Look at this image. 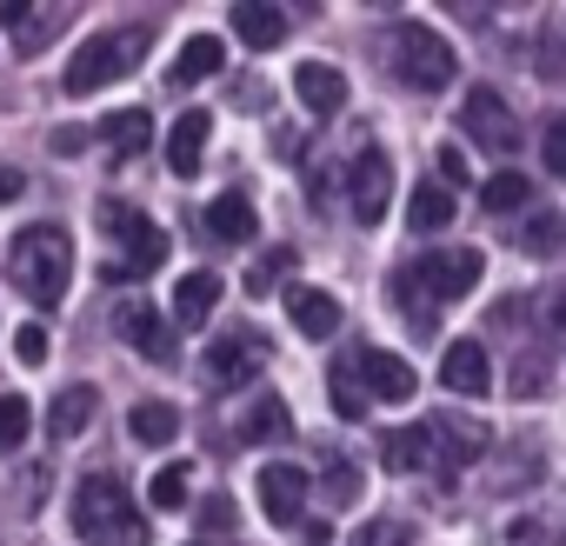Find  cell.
<instances>
[{"label":"cell","instance_id":"8fae6325","mask_svg":"<svg viewBox=\"0 0 566 546\" xmlns=\"http://www.w3.org/2000/svg\"><path fill=\"white\" fill-rule=\"evenodd\" d=\"M354 374H360V387H367V400H413V367L400 360V354H387V347H360L354 354Z\"/></svg>","mask_w":566,"mask_h":546},{"label":"cell","instance_id":"74e56055","mask_svg":"<svg viewBox=\"0 0 566 546\" xmlns=\"http://www.w3.org/2000/svg\"><path fill=\"white\" fill-rule=\"evenodd\" d=\"M440 187H467V160L453 147H440Z\"/></svg>","mask_w":566,"mask_h":546},{"label":"cell","instance_id":"7a4b0ae2","mask_svg":"<svg viewBox=\"0 0 566 546\" xmlns=\"http://www.w3.org/2000/svg\"><path fill=\"white\" fill-rule=\"evenodd\" d=\"M486 427L480 420H453V413H433L420 427H400L387 440V466L400 473H453V466H473L486 453Z\"/></svg>","mask_w":566,"mask_h":546},{"label":"cell","instance_id":"ba28073f","mask_svg":"<svg viewBox=\"0 0 566 546\" xmlns=\"http://www.w3.org/2000/svg\"><path fill=\"white\" fill-rule=\"evenodd\" d=\"M387 200H394V160L380 147L354 154V167H347V207H354V220L360 227H380L387 220Z\"/></svg>","mask_w":566,"mask_h":546},{"label":"cell","instance_id":"f546056e","mask_svg":"<svg viewBox=\"0 0 566 546\" xmlns=\"http://www.w3.org/2000/svg\"><path fill=\"white\" fill-rule=\"evenodd\" d=\"M28 427H34V407L21 393H0V453L28 447Z\"/></svg>","mask_w":566,"mask_h":546},{"label":"cell","instance_id":"e575fe53","mask_svg":"<svg viewBox=\"0 0 566 546\" xmlns=\"http://www.w3.org/2000/svg\"><path fill=\"white\" fill-rule=\"evenodd\" d=\"M539 160H546L553 180H566V120H546V134H539Z\"/></svg>","mask_w":566,"mask_h":546},{"label":"cell","instance_id":"4dcf8cb0","mask_svg":"<svg viewBox=\"0 0 566 546\" xmlns=\"http://www.w3.org/2000/svg\"><path fill=\"white\" fill-rule=\"evenodd\" d=\"M187 480H193V473H187L180 460H174V466H160V473H154V486H147L154 513H180V506H187Z\"/></svg>","mask_w":566,"mask_h":546},{"label":"cell","instance_id":"5bb4252c","mask_svg":"<svg viewBox=\"0 0 566 546\" xmlns=\"http://www.w3.org/2000/svg\"><path fill=\"white\" fill-rule=\"evenodd\" d=\"M114 334H120L134 354H147V360H174V321H160V314L140 307V301L114 314Z\"/></svg>","mask_w":566,"mask_h":546},{"label":"cell","instance_id":"52a82bcc","mask_svg":"<svg viewBox=\"0 0 566 546\" xmlns=\"http://www.w3.org/2000/svg\"><path fill=\"white\" fill-rule=\"evenodd\" d=\"M453 48L433 34V28H420V21H400L394 34H387V67L407 81V87H420V94H440L447 81H453Z\"/></svg>","mask_w":566,"mask_h":546},{"label":"cell","instance_id":"1f68e13d","mask_svg":"<svg viewBox=\"0 0 566 546\" xmlns=\"http://www.w3.org/2000/svg\"><path fill=\"white\" fill-rule=\"evenodd\" d=\"M287 266H301V260H294V246H266V253H260V266L247 273V294H273Z\"/></svg>","mask_w":566,"mask_h":546},{"label":"cell","instance_id":"3957f363","mask_svg":"<svg viewBox=\"0 0 566 546\" xmlns=\"http://www.w3.org/2000/svg\"><path fill=\"white\" fill-rule=\"evenodd\" d=\"M74 533L87 546H147V519L134 513V493L114 473H87L74 486Z\"/></svg>","mask_w":566,"mask_h":546},{"label":"cell","instance_id":"4316f807","mask_svg":"<svg viewBox=\"0 0 566 546\" xmlns=\"http://www.w3.org/2000/svg\"><path fill=\"white\" fill-rule=\"evenodd\" d=\"M526 200H533V187H526V174H513V167H500L493 180H480V207H486V213H500V220H506V213H520Z\"/></svg>","mask_w":566,"mask_h":546},{"label":"cell","instance_id":"e0dca14e","mask_svg":"<svg viewBox=\"0 0 566 546\" xmlns=\"http://www.w3.org/2000/svg\"><path fill=\"white\" fill-rule=\"evenodd\" d=\"M233 34L253 48V54H273L287 41V14L273 8V0H233Z\"/></svg>","mask_w":566,"mask_h":546},{"label":"cell","instance_id":"cb8c5ba5","mask_svg":"<svg viewBox=\"0 0 566 546\" xmlns=\"http://www.w3.org/2000/svg\"><path fill=\"white\" fill-rule=\"evenodd\" d=\"M213 301H220V273H207V266H193L187 281L174 287V314H180L187 327H200V321L213 314Z\"/></svg>","mask_w":566,"mask_h":546},{"label":"cell","instance_id":"ab89813d","mask_svg":"<svg viewBox=\"0 0 566 546\" xmlns=\"http://www.w3.org/2000/svg\"><path fill=\"white\" fill-rule=\"evenodd\" d=\"M21 187H28V174H21V167H8V160H0V200H21Z\"/></svg>","mask_w":566,"mask_h":546},{"label":"cell","instance_id":"d6a6232c","mask_svg":"<svg viewBox=\"0 0 566 546\" xmlns=\"http://www.w3.org/2000/svg\"><path fill=\"white\" fill-rule=\"evenodd\" d=\"M520 246H526V253H559V213H526Z\"/></svg>","mask_w":566,"mask_h":546},{"label":"cell","instance_id":"83f0119b","mask_svg":"<svg viewBox=\"0 0 566 546\" xmlns=\"http://www.w3.org/2000/svg\"><path fill=\"white\" fill-rule=\"evenodd\" d=\"M407 220L420 227V233H440V227H453V193L433 180V187H413V200H407Z\"/></svg>","mask_w":566,"mask_h":546},{"label":"cell","instance_id":"8992f818","mask_svg":"<svg viewBox=\"0 0 566 546\" xmlns=\"http://www.w3.org/2000/svg\"><path fill=\"white\" fill-rule=\"evenodd\" d=\"M101 227L120 240V260L101 266L107 281H147V273L167 260V233H160L147 213H134V207H120V200H101Z\"/></svg>","mask_w":566,"mask_h":546},{"label":"cell","instance_id":"7402d4cb","mask_svg":"<svg viewBox=\"0 0 566 546\" xmlns=\"http://www.w3.org/2000/svg\"><path fill=\"white\" fill-rule=\"evenodd\" d=\"M220 61H227V54H220V41H213V34H193V41L174 54V87H200V81H213V74H220Z\"/></svg>","mask_w":566,"mask_h":546},{"label":"cell","instance_id":"44dd1931","mask_svg":"<svg viewBox=\"0 0 566 546\" xmlns=\"http://www.w3.org/2000/svg\"><path fill=\"white\" fill-rule=\"evenodd\" d=\"M294 427H287V400H280V393H260L253 400V413L240 420V440L247 447H273V440H287Z\"/></svg>","mask_w":566,"mask_h":546},{"label":"cell","instance_id":"8d00e7d4","mask_svg":"<svg viewBox=\"0 0 566 546\" xmlns=\"http://www.w3.org/2000/svg\"><path fill=\"white\" fill-rule=\"evenodd\" d=\"M14 360H21V367H41V360H48V334H41V327H21V334H14Z\"/></svg>","mask_w":566,"mask_h":546},{"label":"cell","instance_id":"2e32d148","mask_svg":"<svg viewBox=\"0 0 566 546\" xmlns=\"http://www.w3.org/2000/svg\"><path fill=\"white\" fill-rule=\"evenodd\" d=\"M207 134H213V114H207V107H187V114L174 120V134H167V167H174L180 180L200 174V160H207Z\"/></svg>","mask_w":566,"mask_h":546},{"label":"cell","instance_id":"f1b7e54d","mask_svg":"<svg viewBox=\"0 0 566 546\" xmlns=\"http://www.w3.org/2000/svg\"><path fill=\"white\" fill-rule=\"evenodd\" d=\"M327 393H334V413H347V420H360V413L374 407V400H367V387H360V374H354V360H340V367H334Z\"/></svg>","mask_w":566,"mask_h":546},{"label":"cell","instance_id":"f35d334b","mask_svg":"<svg viewBox=\"0 0 566 546\" xmlns=\"http://www.w3.org/2000/svg\"><path fill=\"white\" fill-rule=\"evenodd\" d=\"M539 74H546V81H566V48H559V41H546V61H539Z\"/></svg>","mask_w":566,"mask_h":546},{"label":"cell","instance_id":"4fadbf2b","mask_svg":"<svg viewBox=\"0 0 566 546\" xmlns=\"http://www.w3.org/2000/svg\"><path fill=\"white\" fill-rule=\"evenodd\" d=\"M440 387H447V393H467V400L493 393V360H486V347H480V340H453V347L440 354Z\"/></svg>","mask_w":566,"mask_h":546},{"label":"cell","instance_id":"836d02e7","mask_svg":"<svg viewBox=\"0 0 566 546\" xmlns=\"http://www.w3.org/2000/svg\"><path fill=\"white\" fill-rule=\"evenodd\" d=\"M360 486H367V480H360V466H354V460H340V466L327 473V500H334V506H354V500H360Z\"/></svg>","mask_w":566,"mask_h":546},{"label":"cell","instance_id":"d6986e66","mask_svg":"<svg viewBox=\"0 0 566 546\" xmlns=\"http://www.w3.org/2000/svg\"><path fill=\"white\" fill-rule=\"evenodd\" d=\"M287 314H294V327H301L307 340H327V334L340 327V301L321 294V287H294V294H287Z\"/></svg>","mask_w":566,"mask_h":546},{"label":"cell","instance_id":"5b68a950","mask_svg":"<svg viewBox=\"0 0 566 546\" xmlns=\"http://www.w3.org/2000/svg\"><path fill=\"white\" fill-rule=\"evenodd\" d=\"M147 54V28H107L94 41H81V54L67 61V94H101L114 81H127Z\"/></svg>","mask_w":566,"mask_h":546},{"label":"cell","instance_id":"60d3db41","mask_svg":"<svg viewBox=\"0 0 566 546\" xmlns=\"http://www.w3.org/2000/svg\"><path fill=\"white\" fill-rule=\"evenodd\" d=\"M81 147H87V134H81V127H61V134H54V154H81Z\"/></svg>","mask_w":566,"mask_h":546},{"label":"cell","instance_id":"6da1fadb","mask_svg":"<svg viewBox=\"0 0 566 546\" xmlns=\"http://www.w3.org/2000/svg\"><path fill=\"white\" fill-rule=\"evenodd\" d=\"M480 273H486L480 246L420 253L413 266H400V273H394V301L413 314V327H420V334H433V301H460V294H473V287H480Z\"/></svg>","mask_w":566,"mask_h":546},{"label":"cell","instance_id":"d4e9b609","mask_svg":"<svg viewBox=\"0 0 566 546\" xmlns=\"http://www.w3.org/2000/svg\"><path fill=\"white\" fill-rule=\"evenodd\" d=\"M101 140H107L120 160H134V154L154 140V120H147L140 107H120V114H107V120H101Z\"/></svg>","mask_w":566,"mask_h":546},{"label":"cell","instance_id":"ac0fdd59","mask_svg":"<svg viewBox=\"0 0 566 546\" xmlns=\"http://www.w3.org/2000/svg\"><path fill=\"white\" fill-rule=\"evenodd\" d=\"M294 94H301L314 114H340V107H347V74L327 67V61H301V67H294Z\"/></svg>","mask_w":566,"mask_h":546},{"label":"cell","instance_id":"484cf974","mask_svg":"<svg viewBox=\"0 0 566 546\" xmlns=\"http://www.w3.org/2000/svg\"><path fill=\"white\" fill-rule=\"evenodd\" d=\"M127 433H134L140 447H174V433H180V413H174L167 400H140V407L127 413Z\"/></svg>","mask_w":566,"mask_h":546},{"label":"cell","instance_id":"9a60e30c","mask_svg":"<svg viewBox=\"0 0 566 546\" xmlns=\"http://www.w3.org/2000/svg\"><path fill=\"white\" fill-rule=\"evenodd\" d=\"M266 360V340L260 334H227L207 347V380L213 387H233V380H253V367Z\"/></svg>","mask_w":566,"mask_h":546},{"label":"cell","instance_id":"277c9868","mask_svg":"<svg viewBox=\"0 0 566 546\" xmlns=\"http://www.w3.org/2000/svg\"><path fill=\"white\" fill-rule=\"evenodd\" d=\"M8 266H14V287L34 307H54L67 294V281H74V240H67V227H28L8 246Z\"/></svg>","mask_w":566,"mask_h":546},{"label":"cell","instance_id":"d590c367","mask_svg":"<svg viewBox=\"0 0 566 546\" xmlns=\"http://www.w3.org/2000/svg\"><path fill=\"white\" fill-rule=\"evenodd\" d=\"M347 546H407V526H400V519H367Z\"/></svg>","mask_w":566,"mask_h":546},{"label":"cell","instance_id":"ffe728a7","mask_svg":"<svg viewBox=\"0 0 566 546\" xmlns=\"http://www.w3.org/2000/svg\"><path fill=\"white\" fill-rule=\"evenodd\" d=\"M94 413H101V393H94V387H61L48 427H54V440H81V433L94 427Z\"/></svg>","mask_w":566,"mask_h":546},{"label":"cell","instance_id":"30bf717a","mask_svg":"<svg viewBox=\"0 0 566 546\" xmlns=\"http://www.w3.org/2000/svg\"><path fill=\"white\" fill-rule=\"evenodd\" d=\"M460 127H467L486 154H513V140H520V120H513V107H506L493 87H473V94H467Z\"/></svg>","mask_w":566,"mask_h":546},{"label":"cell","instance_id":"603a6c76","mask_svg":"<svg viewBox=\"0 0 566 546\" xmlns=\"http://www.w3.org/2000/svg\"><path fill=\"white\" fill-rule=\"evenodd\" d=\"M207 233L213 240H253V200L240 187H227L213 207H207Z\"/></svg>","mask_w":566,"mask_h":546},{"label":"cell","instance_id":"9c48e42d","mask_svg":"<svg viewBox=\"0 0 566 546\" xmlns=\"http://www.w3.org/2000/svg\"><path fill=\"white\" fill-rule=\"evenodd\" d=\"M67 21H74L67 0H8V8H0V28L14 34V48H21V54H41Z\"/></svg>","mask_w":566,"mask_h":546},{"label":"cell","instance_id":"7c38bea8","mask_svg":"<svg viewBox=\"0 0 566 546\" xmlns=\"http://www.w3.org/2000/svg\"><path fill=\"white\" fill-rule=\"evenodd\" d=\"M301 506H307V473H301V466H287V460L260 466V513H266L273 526H294Z\"/></svg>","mask_w":566,"mask_h":546}]
</instances>
